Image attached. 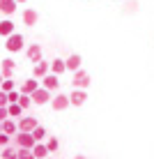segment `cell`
Masks as SVG:
<instances>
[{"label":"cell","instance_id":"1f68e13d","mask_svg":"<svg viewBox=\"0 0 154 159\" xmlns=\"http://www.w3.org/2000/svg\"><path fill=\"white\" fill-rule=\"evenodd\" d=\"M0 131H2V120H0Z\"/></svg>","mask_w":154,"mask_h":159},{"label":"cell","instance_id":"ffe728a7","mask_svg":"<svg viewBox=\"0 0 154 159\" xmlns=\"http://www.w3.org/2000/svg\"><path fill=\"white\" fill-rule=\"evenodd\" d=\"M32 155H35V159H44L46 155H51V152H48L46 143H37L35 148H32Z\"/></svg>","mask_w":154,"mask_h":159},{"label":"cell","instance_id":"d6986e66","mask_svg":"<svg viewBox=\"0 0 154 159\" xmlns=\"http://www.w3.org/2000/svg\"><path fill=\"white\" fill-rule=\"evenodd\" d=\"M0 159H19V148H2V152H0Z\"/></svg>","mask_w":154,"mask_h":159},{"label":"cell","instance_id":"7c38bea8","mask_svg":"<svg viewBox=\"0 0 154 159\" xmlns=\"http://www.w3.org/2000/svg\"><path fill=\"white\" fill-rule=\"evenodd\" d=\"M16 7H19V2H16V0H0V14H5L7 19L16 12Z\"/></svg>","mask_w":154,"mask_h":159},{"label":"cell","instance_id":"277c9868","mask_svg":"<svg viewBox=\"0 0 154 159\" xmlns=\"http://www.w3.org/2000/svg\"><path fill=\"white\" fill-rule=\"evenodd\" d=\"M30 97H32V104H37V106H44V104H51L53 92L46 90V88H39V90H35Z\"/></svg>","mask_w":154,"mask_h":159},{"label":"cell","instance_id":"30bf717a","mask_svg":"<svg viewBox=\"0 0 154 159\" xmlns=\"http://www.w3.org/2000/svg\"><path fill=\"white\" fill-rule=\"evenodd\" d=\"M25 56H28V60H30V62H42V44H30V46L28 48H25Z\"/></svg>","mask_w":154,"mask_h":159},{"label":"cell","instance_id":"e0dca14e","mask_svg":"<svg viewBox=\"0 0 154 159\" xmlns=\"http://www.w3.org/2000/svg\"><path fill=\"white\" fill-rule=\"evenodd\" d=\"M64 62H67V69H69V72H78V69H81V62H83V58H81L78 53H71V56L64 60Z\"/></svg>","mask_w":154,"mask_h":159},{"label":"cell","instance_id":"3957f363","mask_svg":"<svg viewBox=\"0 0 154 159\" xmlns=\"http://www.w3.org/2000/svg\"><path fill=\"white\" fill-rule=\"evenodd\" d=\"M71 85H74V90H85V88L90 85V74H87L85 69H78V72H74Z\"/></svg>","mask_w":154,"mask_h":159},{"label":"cell","instance_id":"6da1fadb","mask_svg":"<svg viewBox=\"0 0 154 159\" xmlns=\"http://www.w3.org/2000/svg\"><path fill=\"white\" fill-rule=\"evenodd\" d=\"M5 48H7L9 53H19L21 48H23V35H21V32L9 35L7 39H5Z\"/></svg>","mask_w":154,"mask_h":159},{"label":"cell","instance_id":"d4e9b609","mask_svg":"<svg viewBox=\"0 0 154 159\" xmlns=\"http://www.w3.org/2000/svg\"><path fill=\"white\" fill-rule=\"evenodd\" d=\"M19 106L23 108V111H25V108H30V106H32V97H30V95H21V99H19Z\"/></svg>","mask_w":154,"mask_h":159},{"label":"cell","instance_id":"484cf974","mask_svg":"<svg viewBox=\"0 0 154 159\" xmlns=\"http://www.w3.org/2000/svg\"><path fill=\"white\" fill-rule=\"evenodd\" d=\"M12 136H7V134H5V131H0V148H7L9 143H12Z\"/></svg>","mask_w":154,"mask_h":159},{"label":"cell","instance_id":"7402d4cb","mask_svg":"<svg viewBox=\"0 0 154 159\" xmlns=\"http://www.w3.org/2000/svg\"><path fill=\"white\" fill-rule=\"evenodd\" d=\"M46 148H48V152H55L60 148V141L55 139V136H48V139H46Z\"/></svg>","mask_w":154,"mask_h":159},{"label":"cell","instance_id":"83f0119b","mask_svg":"<svg viewBox=\"0 0 154 159\" xmlns=\"http://www.w3.org/2000/svg\"><path fill=\"white\" fill-rule=\"evenodd\" d=\"M0 106H9V99H7V92L0 90Z\"/></svg>","mask_w":154,"mask_h":159},{"label":"cell","instance_id":"52a82bcc","mask_svg":"<svg viewBox=\"0 0 154 159\" xmlns=\"http://www.w3.org/2000/svg\"><path fill=\"white\" fill-rule=\"evenodd\" d=\"M14 72H16V60L5 58L2 62H0V74H2V79H12Z\"/></svg>","mask_w":154,"mask_h":159},{"label":"cell","instance_id":"7a4b0ae2","mask_svg":"<svg viewBox=\"0 0 154 159\" xmlns=\"http://www.w3.org/2000/svg\"><path fill=\"white\" fill-rule=\"evenodd\" d=\"M14 143H16V148H25V150H32V148L37 145V141H35V136H32V134L19 131V134L14 136Z\"/></svg>","mask_w":154,"mask_h":159},{"label":"cell","instance_id":"44dd1931","mask_svg":"<svg viewBox=\"0 0 154 159\" xmlns=\"http://www.w3.org/2000/svg\"><path fill=\"white\" fill-rule=\"evenodd\" d=\"M7 113H9V118H19L21 120V116H23V108H21L19 106V104H9V106H7Z\"/></svg>","mask_w":154,"mask_h":159},{"label":"cell","instance_id":"9c48e42d","mask_svg":"<svg viewBox=\"0 0 154 159\" xmlns=\"http://www.w3.org/2000/svg\"><path fill=\"white\" fill-rule=\"evenodd\" d=\"M51 106H53V111H64L67 106H71L69 95H62V92H58V95L51 99Z\"/></svg>","mask_w":154,"mask_h":159},{"label":"cell","instance_id":"cb8c5ba5","mask_svg":"<svg viewBox=\"0 0 154 159\" xmlns=\"http://www.w3.org/2000/svg\"><path fill=\"white\" fill-rule=\"evenodd\" d=\"M0 90H2V92H12V90H16V83H14L12 79H5L2 85H0Z\"/></svg>","mask_w":154,"mask_h":159},{"label":"cell","instance_id":"8fae6325","mask_svg":"<svg viewBox=\"0 0 154 159\" xmlns=\"http://www.w3.org/2000/svg\"><path fill=\"white\" fill-rule=\"evenodd\" d=\"M42 88H46V90L55 92L58 88H60V76H55V74H48V76H44V79H42Z\"/></svg>","mask_w":154,"mask_h":159},{"label":"cell","instance_id":"4316f807","mask_svg":"<svg viewBox=\"0 0 154 159\" xmlns=\"http://www.w3.org/2000/svg\"><path fill=\"white\" fill-rule=\"evenodd\" d=\"M19 159H35L32 150H25V148H19Z\"/></svg>","mask_w":154,"mask_h":159},{"label":"cell","instance_id":"2e32d148","mask_svg":"<svg viewBox=\"0 0 154 159\" xmlns=\"http://www.w3.org/2000/svg\"><path fill=\"white\" fill-rule=\"evenodd\" d=\"M64 72H67V62H64L62 58H55V60H51V74H55V76H62Z\"/></svg>","mask_w":154,"mask_h":159},{"label":"cell","instance_id":"4dcf8cb0","mask_svg":"<svg viewBox=\"0 0 154 159\" xmlns=\"http://www.w3.org/2000/svg\"><path fill=\"white\" fill-rule=\"evenodd\" d=\"M2 81H5V79H2V74H0V85H2Z\"/></svg>","mask_w":154,"mask_h":159},{"label":"cell","instance_id":"4fadbf2b","mask_svg":"<svg viewBox=\"0 0 154 159\" xmlns=\"http://www.w3.org/2000/svg\"><path fill=\"white\" fill-rule=\"evenodd\" d=\"M37 21H39V14H37V9H32V7H28V9H23V25H37Z\"/></svg>","mask_w":154,"mask_h":159},{"label":"cell","instance_id":"f546056e","mask_svg":"<svg viewBox=\"0 0 154 159\" xmlns=\"http://www.w3.org/2000/svg\"><path fill=\"white\" fill-rule=\"evenodd\" d=\"M74 159H87V157H85V155H76Z\"/></svg>","mask_w":154,"mask_h":159},{"label":"cell","instance_id":"ac0fdd59","mask_svg":"<svg viewBox=\"0 0 154 159\" xmlns=\"http://www.w3.org/2000/svg\"><path fill=\"white\" fill-rule=\"evenodd\" d=\"M2 131H5L7 136H12V139H14V136L19 134V122H16V120H12V118L5 120V122H2Z\"/></svg>","mask_w":154,"mask_h":159},{"label":"cell","instance_id":"5b68a950","mask_svg":"<svg viewBox=\"0 0 154 159\" xmlns=\"http://www.w3.org/2000/svg\"><path fill=\"white\" fill-rule=\"evenodd\" d=\"M48 74H51V62H46V60H42V62H37L32 67V79H37V81H42Z\"/></svg>","mask_w":154,"mask_h":159},{"label":"cell","instance_id":"f1b7e54d","mask_svg":"<svg viewBox=\"0 0 154 159\" xmlns=\"http://www.w3.org/2000/svg\"><path fill=\"white\" fill-rule=\"evenodd\" d=\"M0 120H9V113H7V106H0Z\"/></svg>","mask_w":154,"mask_h":159},{"label":"cell","instance_id":"8992f818","mask_svg":"<svg viewBox=\"0 0 154 159\" xmlns=\"http://www.w3.org/2000/svg\"><path fill=\"white\" fill-rule=\"evenodd\" d=\"M37 127H39V122H37V118H32V116H28V118H21L19 120V131H25V134H32Z\"/></svg>","mask_w":154,"mask_h":159},{"label":"cell","instance_id":"836d02e7","mask_svg":"<svg viewBox=\"0 0 154 159\" xmlns=\"http://www.w3.org/2000/svg\"><path fill=\"white\" fill-rule=\"evenodd\" d=\"M0 152H2V148H0Z\"/></svg>","mask_w":154,"mask_h":159},{"label":"cell","instance_id":"603a6c76","mask_svg":"<svg viewBox=\"0 0 154 159\" xmlns=\"http://www.w3.org/2000/svg\"><path fill=\"white\" fill-rule=\"evenodd\" d=\"M32 136H35V141H37V143H42V141L46 139V129H44L42 125H39V127H37L35 131H32Z\"/></svg>","mask_w":154,"mask_h":159},{"label":"cell","instance_id":"ba28073f","mask_svg":"<svg viewBox=\"0 0 154 159\" xmlns=\"http://www.w3.org/2000/svg\"><path fill=\"white\" fill-rule=\"evenodd\" d=\"M39 88H42V81H37V79H25L23 83H21L19 92H21V95H32V92L39 90Z\"/></svg>","mask_w":154,"mask_h":159},{"label":"cell","instance_id":"5bb4252c","mask_svg":"<svg viewBox=\"0 0 154 159\" xmlns=\"http://www.w3.org/2000/svg\"><path fill=\"white\" fill-rule=\"evenodd\" d=\"M14 32H16V25H14L9 19H2V21H0V37H5V39H7V37L14 35Z\"/></svg>","mask_w":154,"mask_h":159},{"label":"cell","instance_id":"d6a6232c","mask_svg":"<svg viewBox=\"0 0 154 159\" xmlns=\"http://www.w3.org/2000/svg\"><path fill=\"white\" fill-rule=\"evenodd\" d=\"M16 2H25V0H16Z\"/></svg>","mask_w":154,"mask_h":159},{"label":"cell","instance_id":"9a60e30c","mask_svg":"<svg viewBox=\"0 0 154 159\" xmlns=\"http://www.w3.org/2000/svg\"><path fill=\"white\" fill-rule=\"evenodd\" d=\"M85 99H87V92H85V90H74V92L69 95L71 106H83V104H85Z\"/></svg>","mask_w":154,"mask_h":159}]
</instances>
